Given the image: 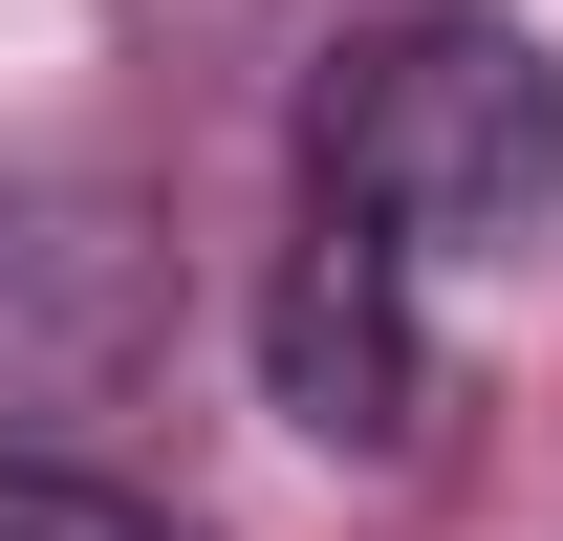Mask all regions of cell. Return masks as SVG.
Here are the masks:
<instances>
[{"label":"cell","mask_w":563,"mask_h":541,"mask_svg":"<svg viewBox=\"0 0 563 541\" xmlns=\"http://www.w3.org/2000/svg\"><path fill=\"white\" fill-rule=\"evenodd\" d=\"M303 174L368 196L412 261H520L563 239V66L520 22H390L303 87Z\"/></svg>","instance_id":"cell-1"},{"label":"cell","mask_w":563,"mask_h":541,"mask_svg":"<svg viewBox=\"0 0 563 541\" xmlns=\"http://www.w3.org/2000/svg\"><path fill=\"white\" fill-rule=\"evenodd\" d=\"M0 541H174V520L109 498V476H66V455H0Z\"/></svg>","instance_id":"cell-2"}]
</instances>
